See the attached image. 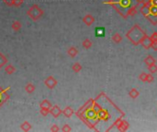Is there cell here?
I'll use <instances>...</instances> for the list:
<instances>
[{
  "mask_svg": "<svg viewBox=\"0 0 157 132\" xmlns=\"http://www.w3.org/2000/svg\"><path fill=\"white\" fill-rule=\"evenodd\" d=\"M145 35L144 31L140 28L139 25H135L132 27L126 34V37L128 39L130 40V42L134 45H139L140 41L142 39V38Z\"/></svg>",
  "mask_w": 157,
  "mask_h": 132,
  "instance_id": "obj_1",
  "label": "cell"
},
{
  "mask_svg": "<svg viewBox=\"0 0 157 132\" xmlns=\"http://www.w3.org/2000/svg\"><path fill=\"white\" fill-rule=\"evenodd\" d=\"M43 14H44V11L40 7V6L36 4L32 5L27 11L28 16L33 21H38L41 16H43Z\"/></svg>",
  "mask_w": 157,
  "mask_h": 132,
  "instance_id": "obj_2",
  "label": "cell"
},
{
  "mask_svg": "<svg viewBox=\"0 0 157 132\" xmlns=\"http://www.w3.org/2000/svg\"><path fill=\"white\" fill-rule=\"evenodd\" d=\"M44 85L47 88L49 89H53L56 85H57V80L53 76V75H50L48 76L45 80H44Z\"/></svg>",
  "mask_w": 157,
  "mask_h": 132,
  "instance_id": "obj_3",
  "label": "cell"
},
{
  "mask_svg": "<svg viewBox=\"0 0 157 132\" xmlns=\"http://www.w3.org/2000/svg\"><path fill=\"white\" fill-rule=\"evenodd\" d=\"M140 44L142 45L144 49L149 50L150 48H152V44H153V42H152V40H151V38H150V37H148V36L145 34V35L142 38V39H140Z\"/></svg>",
  "mask_w": 157,
  "mask_h": 132,
  "instance_id": "obj_4",
  "label": "cell"
},
{
  "mask_svg": "<svg viewBox=\"0 0 157 132\" xmlns=\"http://www.w3.org/2000/svg\"><path fill=\"white\" fill-rule=\"evenodd\" d=\"M50 114H51L54 118H59V116H61L63 114V110L60 108L59 105H55L52 106V108L50 109Z\"/></svg>",
  "mask_w": 157,
  "mask_h": 132,
  "instance_id": "obj_5",
  "label": "cell"
},
{
  "mask_svg": "<svg viewBox=\"0 0 157 132\" xmlns=\"http://www.w3.org/2000/svg\"><path fill=\"white\" fill-rule=\"evenodd\" d=\"M83 22H84L86 26H91V25H93L94 23H95V18L94 16L91 15V14H87V15H86L84 18H83Z\"/></svg>",
  "mask_w": 157,
  "mask_h": 132,
  "instance_id": "obj_6",
  "label": "cell"
},
{
  "mask_svg": "<svg viewBox=\"0 0 157 132\" xmlns=\"http://www.w3.org/2000/svg\"><path fill=\"white\" fill-rule=\"evenodd\" d=\"M52 103L50 102L49 100H47V99H44V100H42L40 102V109H42V110H47V111H50V109L52 108Z\"/></svg>",
  "mask_w": 157,
  "mask_h": 132,
  "instance_id": "obj_7",
  "label": "cell"
},
{
  "mask_svg": "<svg viewBox=\"0 0 157 132\" xmlns=\"http://www.w3.org/2000/svg\"><path fill=\"white\" fill-rule=\"evenodd\" d=\"M73 113H74V111H73V109L72 108L71 106H66L65 108L63 110V114L64 115V117H66L67 118H72V116L73 115Z\"/></svg>",
  "mask_w": 157,
  "mask_h": 132,
  "instance_id": "obj_8",
  "label": "cell"
},
{
  "mask_svg": "<svg viewBox=\"0 0 157 132\" xmlns=\"http://www.w3.org/2000/svg\"><path fill=\"white\" fill-rule=\"evenodd\" d=\"M67 54L71 57V58H74L77 54H78V50L76 48V47H73V46H71L68 48L67 50Z\"/></svg>",
  "mask_w": 157,
  "mask_h": 132,
  "instance_id": "obj_9",
  "label": "cell"
},
{
  "mask_svg": "<svg viewBox=\"0 0 157 132\" xmlns=\"http://www.w3.org/2000/svg\"><path fill=\"white\" fill-rule=\"evenodd\" d=\"M129 127H130V125H129V123H128L126 120H122V121H120V124H119V126H118L119 130H121V131H125V130H127V129L129 128Z\"/></svg>",
  "mask_w": 157,
  "mask_h": 132,
  "instance_id": "obj_10",
  "label": "cell"
},
{
  "mask_svg": "<svg viewBox=\"0 0 157 132\" xmlns=\"http://www.w3.org/2000/svg\"><path fill=\"white\" fill-rule=\"evenodd\" d=\"M35 89L36 87L32 82H28V84L25 85V91H26L28 94H32L35 91Z\"/></svg>",
  "mask_w": 157,
  "mask_h": 132,
  "instance_id": "obj_11",
  "label": "cell"
},
{
  "mask_svg": "<svg viewBox=\"0 0 157 132\" xmlns=\"http://www.w3.org/2000/svg\"><path fill=\"white\" fill-rule=\"evenodd\" d=\"M11 28L14 31H19L20 29L22 28V24L19 20H15V21H13V23L11 25Z\"/></svg>",
  "mask_w": 157,
  "mask_h": 132,
  "instance_id": "obj_12",
  "label": "cell"
},
{
  "mask_svg": "<svg viewBox=\"0 0 157 132\" xmlns=\"http://www.w3.org/2000/svg\"><path fill=\"white\" fill-rule=\"evenodd\" d=\"M5 72L7 73V74H13L15 72H16V68L15 66H13L12 64H6L5 65Z\"/></svg>",
  "mask_w": 157,
  "mask_h": 132,
  "instance_id": "obj_13",
  "label": "cell"
},
{
  "mask_svg": "<svg viewBox=\"0 0 157 132\" xmlns=\"http://www.w3.org/2000/svg\"><path fill=\"white\" fill-rule=\"evenodd\" d=\"M20 128L23 130V131H30L31 129V124L29 122V121H24L21 125H20Z\"/></svg>",
  "mask_w": 157,
  "mask_h": 132,
  "instance_id": "obj_14",
  "label": "cell"
},
{
  "mask_svg": "<svg viewBox=\"0 0 157 132\" xmlns=\"http://www.w3.org/2000/svg\"><path fill=\"white\" fill-rule=\"evenodd\" d=\"M82 45H83V47H84L85 49L88 50V49H90L91 47H92L93 42H92V41H91V39H90L86 38V39H85L84 40H83Z\"/></svg>",
  "mask_w": 157,
  "mask_h": 132,
  "instance_id": "obj_15",
  "label": "cell"
},
{
  "mask_svg": "<svg viewBox=\"0 0 157 132\" xmlns=\"http://www.w3.org/2000/svg\"><path fill=\"white\" fill-rule=\"evenodd\" d=\"M129 95L132 99H135V98H137L140 95V92H139L137 89H135V88H131L130 90V92H129Z\"/></svg>",
  "mask_w": 157,
  "mask_h": 132,
  "instance_id": "obj_16",
  "label": "cell"
},
{
  "mask_svg": "<svg viewBox=\"0 0 157 132\" xmlns=\"http://www.w3.org/2000/svg\"><path fill=\"white\" fill-rule=\"evenodd\" d=\"M6 63H7V58L5 56L4 53L0 52V69H1L2 67H4Z\"/></svg>",
  "mask_w": 157,
  "mask_h": 132,
  "instance_id": "obj_17",
  "label": "cell"
},
{
  "mask_svg": "<svg viewBox=\"0 0 157 132\" xmlns=\"http://www.w3.org/2000/svg\"><path fill=\"white\" fill-rule=\"evenodd\" d=\"M144 62H145V64L147 66H149V65H151V64H154L156 62V60L154 59L153 56L149 55V56H147L145 59H144Z\"/></svg>",
  "mask_w": 157,
  "mask_h": 132,
  "instance_id": "obj_18",
  "label": "cell"
},
{
  "mask_svg": "<svg viewBox=\"0 0 157 132\" xmlns=\"http://www.w3.org/2000/svg\"><path fill=\"white\" fill-rule=\"evenodd\" d=\"M72 69H73V71L74 72L78 73V72H80L82 71V65L79 62H74L73 64V66H72Z\"/></svg>",
  "mask_w": 157,
  "mask_h": 132,
  "instance_id": "obj_19",
  "label": "cell"
},
{
  "mask_svg": "<svg viewBox=\"0 0 157 132\" xmlns=\"http://www.w3.org/2000/svg\"><path fill=\"white\" fill-rule=\"evenodd\" d=\"M112 40L114 41L115 43H120V42H121V40H122V37H121V35L120 34V33H115V34L112 36Z\"/></svg>",
  "mask_w": 157,
  "mask_h": 132,
  "instance_id": "obj_20",
  "label": "cell"
},
{
  "mask_svg": "<svg viewBox=\"0 0 157 132\" xmlns=\"http://www.w3.org/2000/svg\"><path fill=\"white\" fill-rule=\"evenodd\" d=\"M105 35V29L104 28H97L96 29V36L103 37Z\"/></svg>",
  "mask_w": 157,
  "mask_h": 132,
  "instance_id": "obj_21",
  "label": "cell"
},
{
  "mask_svg": "<svg viewBox=\"0 0 157 132\" xmlns=\"http://www.w3.org/2000/svg\"><path fill=\"white\" fill-rule=\"evenodd\" d=\"M148 71L150 72V73H156L157 72V65L154 64H151L148 66Z\"/></svg>",
  "mask_w": 157,
  "mask_h": 132,
  "instance_id": "obj_22",
  "label": "cell"
},
{
  "mask_svg": "<svg viewBox=\"0 0 157 132\" xmlns=\"http://www.w3.org/2000/svg\"><path fill=\"white\" fill-rule=\"evenodd\" d=\"M137 14V10H136V6H132L130 8H129V10L127 12V15L128 16H133Z\"/></svg>",
  "mask_w": 157,
  "mask_h": 132,
  "instance_id": "obj_23",
  "label": "cell"
},
{
  "mask_svg": "<svg viewBox=\"0 0 157 132\" xmlns=\"http://www.w3.org/2000/svg\"><path fill=\"white\" fill-rule=\"evenodd\" d=\"M23 4V0H13L11 3V6H20Z\"/></svg>",
  "mask_w": 157,
  "mask_h": 132,
  "instance_id": "obj_24",
  "label": "cell"
},
{
  "mask_svg": "<svg viewBox=\"0 0 157 132\" xmlns=\"http://www.w3.org/2000/svg\"><path fill=\"white\" fill-rule=\"evenodd\" d=\"M61 130L63 131V132H70V131H72V128L68 125V124H65V125L63 126Z\"/></svg>",
  "mask_w": 157,
  "mask_h": 132,
  "instance_id": "obj_25",
  "label": "cell"
},
{
  "mask_svg": "<svg viewBox=\"0 0 157 132\" xmlns=\"http://www.w3.org/2000/svg\"><path fill=\"white\" fill-rule=\"evenodd\" d=\"M153 81H154V78L153 76V73H147L146 82H153Z\"/></svg>",
  "mask_w": 157,
  "mask_h": 132,
  "instance_id": "obj_26",
  "label": "cell"
},
{
  "mask_svg": "<svg viewBox=\"0 0 157 132\" xmlns=\"http://www.w3.org/2000/svg\"><path fill=\"white\" fill-rule=\"evenodd\" d=\"M146 78H147V73H145V72L140 73V76H139V79L142 82H146Z\"/></svg>",
  "mask_w": 157,
  "mask_h": 132,
  "instance_id": "obj_27",
  "label": "cell"
},
{
  "mask_svg": "<svg viewBox=\"0 0 157 132\" xmlns=\"http://www.w3.org/2000/svg\"><path fill=\"white\" fill-rule=\"evenodd\" d=\"M50 130H51L52 132H59V131H60V128L54 124V125H53V126L51 127V128H50Z\"/></svg>",
  "mask_w": 157,
  "mask_h": 132,
  "instance_id": "obj_28",
  "label": "cell"
},
{
  "mask_svg": "<svg viewBox=\"0 0 157 132\" xmlns=\"http://www.w3.org/2000/svg\"><path fill=\"white\" fill-rule=\"evenodd\" d=\"M150 38H151V40H152V42H153V43L157 42V32L153 33V35H152Z\"/></svg>",
  "mask_w": 157,
  "mask_h": 132,
  "instance_id": "obj_29",
  "label": "cell"
},
{
  "mask_svg": "<svg viewBox=\"0 0 157 132\" xmlns=\"http://www.w3.org/2000/svg\"><path fill=\"white\" fill-rule=\"evenodd\" d=\"M40 114L43 116V117H46V116L48 114H50V111H47V110H42V109H40Z\"/></svg>",
  "mask_w": 157,
  "mask_h": 132,
  "instance_id": "obj_30",
  "label": "cell"
},
{
  "mask_svg": "<svg viewBox=\"0 0 157 132\" xmlns=\"http://www.w3.org/2000/svg\"><path fill=\"white\" fill-rule=\"evenodd\" d=\"M2 1L6 4V5H7V6H11V3H12V1L13 0H2Z\"/></svg>",
  "mask_w": 157,
  "mask_h": 132,
  "instance_id": "obj_31",
  "label": "cell"
},
{
  "mask_svg": "<svg viewBox=\"0 0 157 132\" xmlns=\"http://www.w3.org/2000/svg\"><path fill=\"white\" fill-rule=\"evenodd\" d=\"M152 48L154 50V51H157V42H154L152 44Z\"/></svg>",
  "mask_w": 157,
  "mask_h": 132,
  "instance_id": "obj_32",
  "label": "cell"
},
{
  "mask_svg": "<svg viewBox=\"0 0 157 132\" xmlns=\"http://www.w3.org/2000/svg\"><path fill=\"white\" fill-rule=\"evenodd\" d=\"M156 73H157V72H156Z\"/></svg>",
  "mask_w": 157,
  "mask_h": 132,
  "instance_id": "obj_33",
  "label": "cell"
}]
</instances>
